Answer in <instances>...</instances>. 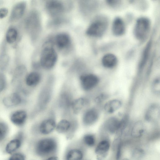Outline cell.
I'll return each instance as SVG.
<instances>
[{
	"mask_svg": "<svg viewBox=\"0 0 160 160\" xmlns=\"http://www.w3.org/2000/svg\"><path fill=\"white\" fill-rule=\"evenodd\" d=\"M160 111V107L158 104L154 103L151 105L145 113V119L150 122L157 121L159 118Z\"/></svg>",
	"mask_w": 160,
	"mask_h": 160,
	"instance_id": "44dd1931",
	"label": "cell"
},
{
	"mask_svg": "<svg viewBox=\"0 0 160 160\" xmlns=\"http://www.w3.org/2000/svg\"><path fill=\"white\" fill-rule=\"evenodd\" d=\"M42 79V76L39 72L33 71L27 73L24 82L27 87L33 88L38 86L41 83Z\"/></svg>",
	"mask_w": 160,
	"mask_h": 160,
	"instance_id": "e0dca14e",
	"label": "cell"
},
{
	"mask_svg": "<svg viewBox=\"0 0 160 160\" xmlns=\"http://www.w3.org/2000/svg\"><path fill=\"white\" fill-rule=\"evenodd\" d=\"M107 20L104 17L98 18L89 26L86 34L93 37H100L105 32L108 26Z\"/></svg>",
	"mask_w": 160,
	"mask_h": 160,
	"instance_id": "ba28073f",
	"label": "cell"
},
{
	"mask_svg": "<svg viewBox=\"0 0 160 160\" xmlns=\"http://www.w3.org/2000/svg\"><path fill=\"white\" fill-rule=\"evenodd\" d=\"M160 79L155 78L153 81L152 85V89L154 93L157 94H159L160 90Z\"/></svg>",
	"mask_w": 160,
	"mask_h": 160,
	"instance_id": "d590c367",
	"label": "cell"
},
{
	"mask_svg": "<svg viewBox=\"0 0 160 160\" xmlns=\"http://www.w3.org/2000/svg\"><path fill=\"white\" fill-rule=\"evenodd\" d=\"M41 160H59V158L58 155H55L47 157Z\"/></svg>",
	"mask_w": 160,
	"mask_h": 160,
	"instance_id": "f35d334b",
	"label": "cell"
},
{
	"mask_svg": "<svg viewBox=\"0 0 160 160\" xmlns=\"http://www.w3.org/2000/svg\"><path fill=\"white\" fill-rule=\"evenodd\" d=\"M122 124L121 120L112 117L107 120L105 123V127L110 133H117L120 129Z\"/></svg>",
	"mask_w": 160,
	"mask_h": 160,
	"instance_id": "603a6c76",
	"label": "cell"
},
{
	"mask_svg": "<svg viewBox=\"0 0 160 160\" xmlns=\"http://www.w3.org/2000/svg\"><path fill=\"white\" fill-rule=\"evenodd\" d=\"M26 30L32 40L37 39L41 30V23L38 12L31 11L26 17L24 22Z\"/></svg>",
	"mask_w": 160,
	"mask_h": 160,
	"instance_id": "5b68a950",
	"label": "cell"
},
{
	"mask_svg": "<svg viewBox=\"0 0 160 160\" xmlns=\"http://www.w3.org/2000/svg\"></svg>",
	"mask_w": 160,
	"mask_h": 160,
	"instance_id": "7bdbcfd3",
	"label": "cell"
},
{
	"mask_svg": "<svg viewBox=\"0 0 160 160\" xmlns=\"http://www.w3.org/2000/svg\"><path fill=\"white\" fill-rule=\"evenodd\" d=\"M18 36V32L17 30L14 28H10L8 30L6 33V41L9 44H12L16 41Z\"/></svg>",
	"mask_w": 160,
	"mask_h": 160,
	"instance_id": "4dcf8cb0",
	"label": "cell"
},
{
	"mask_svg": "<svg viewBox=\"0 0 160 160\" xmlns=\"http://www.w3.org/2000/svg\"><path fill=\"white\" fill-rule=\"evenodd\" d=\"M110 148L109 142L107 140L100 141L95 149V152L98 160H102L106 156Z\"/></svg>",
	"mask_w": 160,
	"mask_h": 160,
	"instance_id": "7402d4cb",
	"label": "cell"
},
{
	"mask_svg": "<svg viewBox=\"0 0 160 160\" xmlns=\"http://www.w3.org/2000/svg\"><path fill=\"white\" fill-rule=\"evenodd\" d=\"M74 98L69 90L64 89L60 93L57 100L58 106L62 111L64 114L71 113L70 108Z\"/></svg>",
	"mask_w": 160,
	"mask_h": 160,
	"instance_id": "30bf717a",
	"label": "cell"
},
{
	"mask_svg": "<svg viewBox=\"0 0 160 160\" xmlns=\"http://www.w3.org/2000/svg\"><path fill=\"white\" fill-rule=\"evenodd\" d=\"M25 138L24 132L22 131H18L7 144L5 149V152L9 154L17 152L22 145Z\"/></svg>",
	"mask_w": 160,
	"mask_h": 160,
	"instance_id": "8fae6325",
	"label": "cell"
},
{
	"mask_svg": "<svg viewBox=\"0 0 160 160\" xmlns=\"http://www.w3.org/2000/svg\"><path fill=\"white\" fill-rule=\"evenodd\" d=\"M86 149L79 139L73 140L66 148L62 160H85Z\"/></svg>",
	"mask_w": 160,
	"mask_h": 160,
	"instance_id": "277c9868",
	"label": "cell"
},
{
	"mask_svg": "<svg viewBox=\"0 0 160 160\" xmlns=\"http://www.w3.org/2000/svg\"><path fill=\"white\" fill-rule=\"evenodd\" d=\"M45 7L49 14L52 16L60 15L65 10L64 3L61 1L50 0L46 1Z\"/></svg>",
	"mask_w": 160,
	"mask_h": 160,
	"instance_id": "2e32d148",
	"label": "cell"
},
{
	"mask_svg": "<svg viewBox=\"0 0 160 160\" xmlns=\"http://www.w3.org/2000/svg\"><path fill=\"white\" fill-rule=\"evenodd\" d=\"M28 117L27 111L23 110H18L13 112L10 116L11 122L15 125L22 127L26 123Z\"/></svg>",
	"mask_w": 160,
	"mask_h": 160,
	"instance_id": "d6986e66",
	"label": "cell"
},
{
	"mask_svg": "<svg viewBox=\"0 0 160 160\" xmlns=\"http://www.w3.org/2000/svg\"><path fill=\"white\" fill-rule=\"evenodd\" d=\"M152 42L149 41L146 45L143 51L139 64V69H142L147 63L151 49Z\"/></svg>",
	"mask_w": 160,
	"mask_h": 160,
	"instance_id": "f546056e",
	"label": "cell"
},
{
	"mask_svg": "<svg viewBox=\"0 0 160 160\" xmlns=\"http://www.w3.org/2000/svg\"><path fill=\"white\" fill-rule=\"evenodd\" d=\"M69 36L65 33L57 34L55 37V42L57 46L60 49H62L67 48L70 43Z\"/></svg>",
	"mask_w": 160,
	"mask_h": 160,
	"instance_id": "d4e9b609",
	"label": "cell"
},
{
	"mask_svg": "<svg viewBox=\"0 0 160 160\" xmlns=\"http://www.w3.org/2000/svg\"><path fill=\"white\" fill-rule=\"evenodd\" d=\"M112 30L113 34L117 36H120L125 32V27L123 20L119 17L115 18L113 21Z\"/></svg>",
	"mask_w": 160,
	"mask_h": 160,
	"instance_id": "cb8c5ba5",
	"label": "cell"
},
{
	"mask_svg": "<svg viewBox=\"0 0 160 160\" xmlns=\"http://www.w3.org/2000/svg\"><path fill=\"white\" fill-rule=\"evenodd\" d=\"M70 115H64L57 122L55 129L58 133L64 136L68 140L73 139L79 128L78 121Z\"/></svg>",
	"mask_w": 160,
	"mask_h": 160,
	"instance_id": "3957f363",
	"label": "cell"
},
{
	"mask_svg": "<svg viewBox=\"0 0 160 160\" xmlns=\"http://www.w3.org/2000/svg\"><path fill=\"white\" fill-rule=\"evenodd\" d=\"M90 104L89 99L85 96H81L73 99L70 108L71 113L78 115L82 113L87 108Z\"/></svg>",
	"mask_w": 160,
	"mask_h": 160,
	"instance_id": "5bb4252c",
	"label": "cell"
},
{
	"mask_svg": "<svg viewBox=\"0 0 160 160\" xmlns=\"http://www.w3.org/2000/svg\"><path fill=\"white\" fill-rule=\"evenodd\" d=\"M105 97L106 96L103 95H101L95 99V102L96 103H99L103 101L104 98H105Z\"/></svg>",
	"mask_w": 160,
	"mask_h": 160,
	"instance_id": "ab89813d",
	"label": "cell"
},
{
	"mask_svg": "<svg viewBox=\"0 0 160 160\" xmlns=\"http://www.w3.org/2000/svg\"><path fill=\"white\" fill-rule=\"evenodd\" d=\"M99 117L98 112L96 109L87 108L82 113V125L85 127L91 126L97 121Z\"/></svg>",
	"mask_w": 160,
	"mask_h": 160,
	"instance_id": "4fadbf2b",
	"label": "cell"
},
{
	"mask_svg": "<svg viewBox=\"0 0 160 160\" xmlns=\"http://www.w3.org/2000/svg\"><path fill=\"white\" fill-rule=\"evenodd\" d=\"M26 67L23 65H20L15 68L12 74V82L17 86V88L22 86V82L27 74Z\"/></svg>",
	"mask_w": 160,
	"mask_h": 160,
	"instance_id": "ac0fdd59",
	"label": "cell"
},
{
	"mask_svg": "<svg viewBox=\"0 0 160 160\" xmlns=\"http://www.w3.org/2000/svg\"><path fill=\"white\" fill-rule=\"evenodd\" d=\"M118 60L117 57L112 53H107L105 55L102 59V63L105 68H111L117 65Z\"/></svg>",
	"mask_w": 160,
	"mask_h": 160,
	"instance_id": "484cf974",
	"label": "cell"
},
{
	"mask_svg": "<svg viewBox=\"0 0 160 160\" xmlns=\"http://www.w3.org/2000/svg\"><path fill=\"white\" fill-rule=\"evenodd\" d=\"M150 28V20L146 17H141L136 22L134 30L135 37L138 40L142 41L147 38Z\"/></svg>",
	"mask_w": 160,
	"mask_h": 160,
	"instance_id": "52a82bcc",
	"label": "cell"
},
{
	"mask_svg": "<svg viewBox=\"0 0 160 160\" xmlns=\"http://www.w3.org/2000/svg\"><path fill=\"white\" fill-rule=\"evenodd\" d=\"M3 3V2L2 1L0 0V6Z\"/></svg>",
	"mask_w": 160,
	"mask_h": 160,
	"instance_id": "60d3db41",
	"label": "cell"
},
{
	"mask_svg": "<svg viewBox=\"0 0 160 160\" xmlns=\"http://www.w3.org/2000/svg\"><path fill=\"white\" fill-rule=\"evenodd\" d=\"M78 81L82 89L84 91L88 92L97 86L99 79L97 76L93 74L83 73L79 76Z\"/></svg>",
	"mask_w": 160,
	"mask_h": 160,
	"instance_id": "9c48e42d",
	"label": "cell"
},
{
	"mask_svg": "<svg viewBox=\"0 0 160 160\" xmlns=\"http://www.w3.org/2000/svg\"><path fill=\"white\" fill-rule=\"evenodd\" d=\"M52 90L50 84L45 85L41 90L38 96L36 109L38 112H42L45 109L51 100Z\"/></svg>",
	"mask_w": 160,
	"mask_h": 160,
	"instance_id": "7c38bea8",
	"label": "cell"
},
{
	"mask_svg": "<svg viewBox=\"0 0 160 160\" xmlns=\"http://www.w3.org/2000/svg\"><path fill=\"white\" fill-rule=\"evenodd\" d=\"M145 155V152L142 149L140 148H136L132 151L131 156L134 159L140 160L144 157Z\"/></svg>",
	"mask_w": 160,
	"mask_h": 160,
	"instance_id": "836d02e7",
	"label": "cell"
},
{
	"mask_svg": "<svg viewBox=\"0 0 160 160\" xmlns=\"http://www.w3.org/2000/svg\"><path fill=\"white\" fill-rule=\"evenodd\" d=\"M57 52L51 45H45L40 55V64L44 69L50 70L55 65L57 60Z\"/></svg>",
	"mask_w": 160,
	"mask_h": 160,
	"instance_id": "8992f818",
	"label": "cell"
},
{
	"mask_svg": "<svg viewBox=\"0 0 160 160\" xmlns=\"http://www.w3.org/2000/svg\"><path fill=\"white\" fill-rule=\"evenodd\" d=\"M145 126L143 122L141 121H137L133 126L131 131L132 137L135 138L141 137L144 134Z\"/></svg>",
	"mask_w": 160,
	"mask_h": 160,
	"instance_id": "83f0119b",
	"label": "cell"
},
{
	"mask_svg": "<svg viewBox=\"0 0 160 160\" xmlns=\"http://www.w3.org/2000/svg\"><path fill=\"white\" fill-rule=\"evenodd\" d=\"M79 139L86 148L93 147L96 143L95 136L93 134L90 133L84 134Z\"/></svg>",
	"mask_w": 160,
	"mask_h": 160,
	"instance_id": "f1b7e54d",
	"label": "cell"
},
{
	"mask_svg": "<svg viewBox=\"0 0 160 160\" xmlns=\"http://www.w3.org/2000/svg\"><path fill=\"white\" fill-rule=\"evenodd\" d=\"M7 85V80L3 73H0V94L5 89Z\"/></svg>",
	"mask_w": 160,
	"mask_h": 160,
	"instance_id": "8d00e7d4",
	"label": "cell"
},
{
	"mask_svg": "<svg viewBox=\"0 0 160 160\" xmlns=\"http://www.w3.org/2000/svg\"><path fill=\"white\" fill-rule=\"evenodd\" d=\"M25 155L22 152H17L12 154L7 160H26Z\"/></svg>",
	"mask_w": 160,
	"mask_h": 160,
	"instance_id": "e575fe53",
	"label": "cell"
},
{
	"mask_svg": "<svg viewBox=\"0 0 160 160\" xmlns=\"http://www.w3.org/2000/svg\"><path fill=\"white\" fill-rule=\"evenodd\" d=\"M122 160H129V159H128L125 158H124V159H122Z\"/></svg>",
	"mask_w": 160,
	"mask_h": 160,
	"instance_id": "b9f144b4",
	"label": "cell"
},
{
	"mask_svg": "<svg viewBox=\"0 0 160 160\" xmlns=\"http://www.w3.org/2000/svg\"><path fill=\"white\" fill-rule=\"evenodd\" d=\"M9 61L8 56L5 53H3L0 56V73H3L7 69Z\"/></svg>",
	"mask_w": 160,
	"mask_h": 160,
	"instance_id": "1f68e13d",
	"label": "cell"
},
{
	"mask_svg": "<svg viewBox=\"0 0 160 160\" xmlns=\"http://www.w3.org/2000/svg\"><path fill=\"white\" fill-rule=\"evenodd\" d=\"M30 142V148L33 154L41 159L58 155L59 145L58 138L52 135L33 137Z\"/></svg>",
	"mask_w": 160,
	"mask_h": 160,
	"instance_id": "6da1fadb",
	"label": "cell"
},
{
	"mask_svg": "<svg viewBox=\"0 0 160 160\" xmlns=\"http://www.w3.org/2000/svg\"><path fill=\"white\" fill-rule=\"evenodd\" d=\"M7 124L4 122H0V144L5 139L8 132Z\"/></svg>",
	"mask_w": 160,
	"mask_h": 160,
	"instance_id": "d6a6232c",
	"label": "cell"
},
{
	"mask_svg": "<svg viewBox=\"0 0 160 160\" xmlns=\"http://www.w3.org/2000/svg\"><path fill=\"white\" fill-rule=\"evenodd\" d=\"M24 99L19 91H16L5 97L2 102L5 106L11 108L18 106L23 103Z\"/></svg>",
	"mask_w": 160,
	"mask_h": 160,
	"instance_id": "9a60e30c",
	"label": "cell"
},
{
	"mask_svg": "<svg viewBox=\"0 0 160 160\" xmlns=\"http://www.w3.org/2000/svg\"><path fill=\"white\" fill-rule=\"evenodd\" d=\"M8 13V9L5 8H0V19H2L5 17Z\"/></svg>",
	"mask_w": 160,
	"mask_h": 160,
	"instance_id": "74e56055",
	"label": "cell"
},
{
	"mask_svg": "<svg viewBox=\"0 0 160 160\" xmlns=\"http://www.w3.org/2000/svg\"><path fill=\"white\" fill-rule=\"evenodd\" d=\"M122 103L118 99H113L109 101L104 106V110L107 113H112L119 109L122 106Z\"/></svg>",
	"mask_w": 160,
	"mask_h": 160,
	"instance_id": "4316f807",
	"label": "cell"
},
{
	"mask_svg": "<svg viewBox=\"0 0 160 160\" xmlns=\"http://www.w3.org/2000/svg\"><path fill=\"white\" fill-rule=\"evenodd\" d=\"M26 7V3L21 1L16 3L13 7L9 17L10 22H14L20 19L24 14Z\"/></svg>",
	"mask_w": 160,
	"mask_h": 160,
	"instance_id": "ffe728a7",
	"label": "cell"
},
{
	"mask_svg": "<svg viewBox=\"0 0 160 160\" xmlns=\"http://www.w3.org/2000/svg\"><path fill=\"white\" fill-rule=\"evenodd\" d=\"M57 121L54 113L51 112L32 126L31 132L34 137L51 135L55 131Z\"/></svg>",
	"mask_w": 160,
	"mask_h": 160,
	"instance_id": "7a4b0ae2",
	"label": "cell"
}]
</instances>
